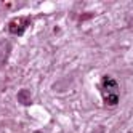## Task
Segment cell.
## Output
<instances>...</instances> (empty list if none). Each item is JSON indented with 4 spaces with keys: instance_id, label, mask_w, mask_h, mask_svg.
Masks as SVG:
<instances>
[{
    "instance_id": "3",
    "label": "cell",
    "mask_w": 133,
    "mask_h": 133,
    "mask_svg": "<svg viewBox=\"0 0 133 133\" xmlns=\"http://www.w3.org/2000/svg\"><path fill=\"white\" fill-rule=\"evenodd\" d=\"M18 101H19V103L23 104V106H29V104L32 103V96H31L29 90L23 88V90L18 91Z\"/></svg>"
},
{
    "instance_id": "5",
    "label": "cell",
    "mask_w": 133,
    "mask_h": 133,
    "mask_svg": "<svg viewBox=\"0 0 133 133\" xmlns=\"http://www.w3.org/2000/svg\"><path fill=\"white\" fill-rule=\"evenodd\" d=\"M34 133H43V131H39V130H37V131H34Z\"/></svg>"
},
{
    "instance_id": "4",
    "label": "cell",
    "mask_w": 133,
    "mask_h": 133,
    "mask_svg": "<svg viewBox=\"0 0 133 133\" xmlns=\"http://www.w3.org/2000/svg\"><path fill=\"white\" fill-rule=\"evenodd\" d=\"M8 53H10V45L6 42H3V40H0V64L5 63Z\"/></svg>"
},
{
    "instance_id": "6",
    "label": "cell",
    "mask_w": 133,
    "mask_h": 133,
    "mask_svg": "<svg viewBox=\"0 0 133 133\" xmlns=\"http://www.w3.org/2000/svg\"><path fill=\"white\" fill-rule=\"evenodd\" d=\"M125 133H133V131H131V130H130V131H125Z\"/></svg>"
},
{
    "instance_id": "1",
    "label": "cell",
    "mask_w": 133,
    "mask_h": 133,
    "mask_svg": "<svg viewBox=\"0 0 133 133\" xmlns=\"http://www.w3.org/2000/svg\"><path fill=\"white\" fill-rule=\"evenodd\" d=\"M101 96L103 103L108 108H114L119 104V82L111 75H104L101 80Z\"/></svg>"
},
{
    "instance_id": "2",
    "label": "cell",
    "mask_w": 133,
    "mask_h": 133,
    "mask_svg": "<svg viewBox=\"0 0 133 133\" xmlns=\"http://www.w3.org/2000/svg\"><path fill=\"white\" fill-rule=\"evenodd\" d=\"M31 24V19L29 18H26V16H18V18H13V19L8 23V32L16 35V37H21L26 29L29 27Z\"/></svg>"
}]
</instances>
